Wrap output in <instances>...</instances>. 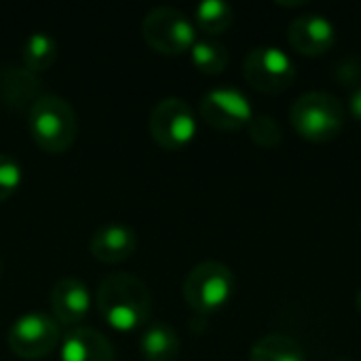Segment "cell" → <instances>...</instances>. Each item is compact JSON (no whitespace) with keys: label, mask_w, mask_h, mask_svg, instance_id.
I'll use <instances>...</instances> for the list:
<instances>
[{"label":"cell","mask_w":361,"mask_h":361,"mask_svg":"<svg viewBox=\"0 0 361 361\" xmlns=\"http://www.w3.org/2000/svg\"><path fill=\"white\" fill-rule=\"evenodd\" d=\"M199 112L207 125L220 131H237L247 127L254 116L250 97L235 87L209 89L199 102Z\"/></svg>","instance_id":"9c48e42d"},{"label":"cell","mask_w":361,"mask_h":361,"mask_svg":"<svg viewBox=\"0 0 361 361\" xmlns=\"http://www.w3.org/2000/svg\"><path fill=\"white\" fill-rule=\"evenodd\" d=\"M59 341V324L47 313H25L17 317L8 330V347L23 360H40L49 355Z\"/></svg>","instance_id":"ba28073f"},{"label":"cell","mask_w":361,"mask_h":361,"mask_svg":"<svg viewBox=\"0 0 361 361\" xmlns=\"http://www.w3.org/2000/svg\"><path fill=\"white\" fill-rule=\"evenodd\" d=\"M21 163L13 159L11 154L0 152V201L8 199L21 184Z\"/></svg>","instance_id":"44dd1931"},{"label":"cell","mask_w":361,"mask_h":361,"mask_svg":"<svg viewBox=\"0 0 361 361\" xmlns=\"http://www.w3.org/2000/svg\"><path fill=\"white\" fill-rule=\"evenodd\" d=\"M135 250H137V233L131 226L118 222L99 226L89 241L91 256L104 264H118L131 258Z\"/></svg>","instance_id":"7c38bea8"},{"label":"cell","mask_w":361,"mask_h":361,"mask_svg":"<svg viewBox=\"0 0 361 361\" xmlns=\"http://www.w3.org/2000/svg\"><path fill=\"white\" fill-rule=\"evenodd\" d=\"M184 300L199 315H209L228 305L235 294L233 271L218 260H205L190 269L184 279Z\"/></svg>","instance_id":"277c9868"},{"label":"cell","mask_w":361,"mask_h":361,"mask_svg":"<svg viewBox=\"0 0 361 361\" xmlns=\"http://www.w3.org/2000/svg\"><path fill=\"white\" fill-rule=\"evenodd\" d=\"M355 307H357V311H360L361 315V290L357 292V296H355Z\"/></svg>","instance_id":"603a6c76"},{"label":"cell","mask_w":361,"mask_h":361,"mask_svg":"<svg viewBox=\"0 0 361 361\" xmlns=\"http://www.w3.org/2000/svg\"><path fill=\"white\" fill-rule=\"evenodd\" d=\"M51 311L57 324L76 328L91 309V294L85 281L76 277H63L51 288Z\"/></svg>","instance_id":"8fae6325"},{"label":"cell","mask_w":361,"mask_h":361,"mask_svg":"<svg viewBox=\"0 0 361 361\" xmlns=\"http://www.w3.org/2000/svg\"><path fill=\"white\" fill-rule=\"evenodd\" d=\"M349 112L357 123H361V85L353 89V93L349 97Z\"/></svg>","instance_id":"7402d4cb"},{"label":"cell","mask_w":361,"mask_h":361,"mask_svg":"<svg viewBox=\"0 0 361 361\" xmlns=\"http://www.w3.org/2000/svg\"><path fill=\"white\" fill-rule=\"evenodd\" d=\"M345 106L328 91L302 93L290 108V123L294 131L313 144L332 142L345 127Z\"/></svg>","instance_id":"3957f363"},{"label":"cell","mask_w":361,"mask_h":361,"mask_svg":"<svg viewBox=\"0 0 361 361\" xmlns=\"http://www.w3.org/2000/svg\"><path fill=\"white\" fill-rule=\"evenodd\" d=\"M233 19H235V13H233V6L228 2L205 0L201 4H197L192 23L197 30L207 34V38H212V36L226 32L233 25Z\"/></svg>","instance_id":"e0dca14e"},{"label":"cell","mask_w":361,"mask_h":361,"mask_svg":"<svg viewBox=\"0 0 361 361\" xmlns=\"http://www.w3.org/2000/svg\"><path fill=\"white\" fill-rule=\"evenodd\" d=\"M42 95V80L25 66H6L0 70V99L4 106L23 110Z\"/></svg>","instance_id":"5bb4252c"},{"label":"cell","mask_w":361,"mask_h":361,"mask_svg":"<svg viewBox=\"0 0 361 361\" xmlns=\"http://www.w3.org/2000/svg\"><path fill=\"white\" fill-rule=\"evenodd\" d=\"M148 131L161 148L182 150L197 135L195 110L182 97H163L150 112Z\"/></svg>","instance_id":"52a82bcc"},{"label":"cell","mask_w":361,"mask_h":361,"mask_svg":"<svg viewBox=\"0 0 361 361\" xmlns=\"http://www.w3.org/2000/svg\"><path fill=\"white\" fill-rule=\"evenodd\" d=\"M142 36L154 51L180 55L192 49L197 40V27L184 11L163 4L146 13L142 21Z\"/></svg>","instance_id":"5b68a950"},{"label":"cell","mask_w":361,"mask_h":361,"mask_svg":"<svg viewBox=\"0 0 361 361\" xmlns=\"http://www.w3.org/2000/svg\"><path fill=\"white\" fill-rule=\"evenodd\" d=\"M290 47L307 57H319L328 53L336 42V30L330 19L317 13L298 15L288 27Z\"/></svg>","instance_id":"30bf717a"},{"label":"cell","mask_w":361,"mask_h":361,"mask_svg":"<svg viewBox=\"0 0 361 361\" xmlns=\"http://www.w3.org/2000/svg\"><path fill=\"white\" fill-rule=\"evenodd\" d=\"M190 59L199 72L218 76L228 68L231 55H228V49L214 38H197L190 49Z\"/></svg>","instance_id":"ac0fdd59"},{"label":"cell","mask_w":361,"mask_h":361,"mask_svg":"<svg viewBox=\"0 0 361 361\" xmlns=\"http://www.w3.org/2000/svg\"><path fill=\"white\" fill-rule=\"evenodd\" d=\"M57 57V44L55 38L47 32H34L25 38L21 47V59L23 66L32 72H42L53 66Z\"/></svg>","instance_id":"d6986e66"},{"label":"cell","mask_w":361,"mask_h":361,"mask_svg":"<svg viewBox=\"0 0 361 361\" xmlns=\"http://www.w3.org/2000/svg\"><path fill=\"white\" fill-rule=\"evenodd\" d=\"M95 305L110 328L118 332H131L148 326L152 313V294L137 275L110 273L97 286Z\"/></svg>","instance_id":"6da1fadb"},{"label":"cell","mask_w":361,"mask_h":361,"mask_svg":"<svg viewBox=\"0 0 361 361\" xmlns=\"http://www.w3.org/2000/svg\"><path fill=\"white\" fill-rule=\"evenodd\" d=\"M61 361H114V347L95 328L76 326L61 338Z\"/></svg>","instance_id":"4fadbf2b"},{"label":"cell","mask_w":361,"mask_h":361,"mask_svg":"<svg viewBox=\"0 0 361 361\" xmlns=\"http://www.w3.org/2000/svg\"><path fill=\"white\" fill-rule=\"evenodd\" d=\"M243 76L256 91L279 95L294 85L296 66L279 47L260 44L247 51L243 59Z\"/></svg>","instance_id":"8992f818"},{"label":"cell","mask_w":361,"mask_h":361,"mask_svg":"<svg viewBox=\"0 0 361 361\" xmlns=\"http://www.w3.org/2000/svg\"><path fill=\"white\" fill-rule=\"evenodd\" d=\"M247 133L260 148H277L283 140L281 125L271 114H254L247 123Z\"/></svg>","instance_id":"ffe728a7"},{"label":"cell","mask_w":361,"mask_h":361,"mask_svg":"<svg viewBox=\"0 0 361 361\" xmlns=\"http://www.w3.org/2000/svg\"><path fill=\"white\" fill-rule=\"evenodd\" d=\"M32 140L44 152L68 150L78 133V118L72 104L55 93H42L27 110Z\"/></svg>","instance_id":"7a4b0ae2"},{"label":"cell","mask_w":361,"mask_h":361,"mask_svg":"<svg viewBox=\"0 0 361 361\" xmlns=\"http://www.w3.org/2000/svg\"><path fill=\"white\" fill-rule=\"evenodd\" d=\"M0 273H2V260H0Z\"/></svg>","instance_id":"cb8c5ba5"},{"label":"cell","mask_w":361,"mask_h":361,"mask_svg":"<svg viewBox=\"0 0 361 361\" xmlns=\"http://www.w3.org/2000/svg\"><path fill=\"white\" fill-rule=\"evenodd\" d=\"M140 351L146 361H176L180 355V336L165 322H152L140 336Z\"/></svg>","instance_id":"9a60e30c"},{"label":"cell","mask_w":361,"mask_h":361,"mask_svg":"<svg viewBox=\"0 0 361 361\" xmlns=\"http://www.w3.org/2000/svg\"><path fill=\"white\" fill-rule=\"evenodd\" d=\"M250 361H307V353L296 338L273 332L256 341Z\"/></svg>","instance_id":"2e32d148"}]
</instances>
